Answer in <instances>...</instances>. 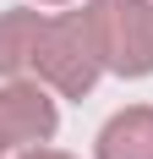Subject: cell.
I'll return each mask as SVG.
<instances>
[{"instance_id": "cell-1", "label": "cell", "mask_w": 153, "mask_h": 159, "mask_svg": "<svg viewBox=\"0 0 153 159\" xmlns=\"http://www.w3.org/2000/svg\"><path fill=\"white\" fill-rule=\"evenodd\" d=\"M33 77L44 82L55 99H88L104 77V55H98V39H93V22L88 11H60L49 16V33H44V49H38V71Z\"/></svg>"}, {"instance_id": "cell-2", "label": "cell", "mask_w": 153, "mask_h": 159, "mask_svg": "<svg viewBox=\"0 0 153 159\" xmlns=\"http://www.w3.org/2000/svg\"><path fill=\"white\" fill-rule=\"evenodd\" d=\"M109 77H153V6L148 0H82Z\"/></svg>"}, {"instance_id": "cell-3", "label": "cell", "mask_w": 153, "mask_h": 159, "mask_svg": "<svg viewBox=\"0 0 153 159\" xmlns=\"http://www.w3.org/2000/svg\"><path fill=\"white\" fill-rule=\"evenodd\" d=\"M60 132V99L38 77H11L0 82V154H28V148L55 143Z\"/></svg>"}, {"instance_id": "cell-4", "label": "cell", "mask_w": 153, "mask_h": 159, "mask_svg": "<svg viewBox=\"0 0 153 159\" xmlns=\"http://www.w3.org/2000/svg\"><path fill=\"white\" fill-rule=\"evenodd\" d=\"M44 33H49V11H38V6H11V11H0V82L38 71Z\"/></svg>"}, {"instance_id": "cell-5", "label": "cell", "mask_w": 153, "mask_h": 159, "mask_svg": "<svg viewBox=\"0 0 153 159\" xmlns=\"http://www.w3.org/2000/svg\"><path fill=\"white\" fill-rule=\"evenodd\" d=\"M93 159H153V104H126L98 126Z\"/></svg>"}, {"instance_id": "cell-6", "label": "cell", "mask_w": 153, "mask_h": 159, "mask_svg": "<svg viewBox=\"0 0 153 159\" xmlns=\"http://www.w3.org/2000/svg\"><path fill=\"white\" fill-rule=\"evenodd\" d=\"M16 159H76V154H66V148H28V154H16Z\"/></svg>"}, {"instance_id": "cell-7", "label": "cell", "mask_w": 153, "mask_h": 159, "mask_svg": "<svg viewBox=\"0 0 153 159\" xmlns=\"http://www.w3.org/2000/svg\"><path fill=\"white\" fill-rule=\"evenodd\" d=\"M33 6H76V0H33Z\"/></svg>"}, {"instance_id": "cell-8", "label": "cell", "mask_w": 153, "mask_h": 159, "mask_svg": "<svg viewBox=\"0 0 153 159\" xmlns=\"http://www.w3.org/2000/svg\"><path fill=\"white\" fill-rule=\"evenodd\" d=\"M0 159H6V154H0Z\"/></svg>"}, {"instance_id": "cell-9", "label": "cell", "mask_w": 153, "mask_h": 159, "mask_svg": "<svg viewBox=\"0 0 153 159\" xmlns=\"http://www.w3.org/2000/svg\"><path fill=\"white\" fill-rule=\"evenodd\" d=\"M148 6H153V0H148Z\"/></svg>"}]
</instances>
